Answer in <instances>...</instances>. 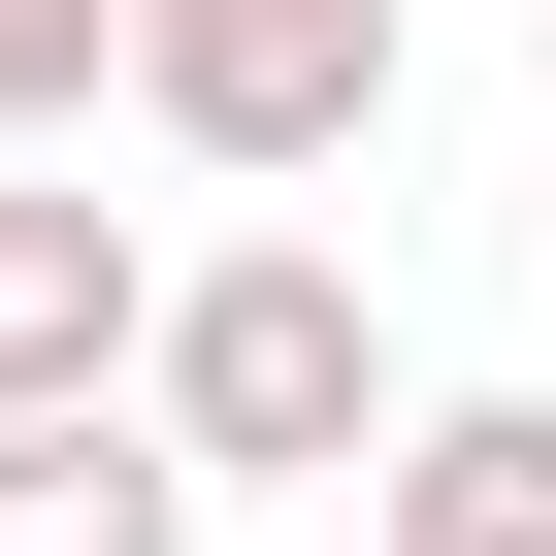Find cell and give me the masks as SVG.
Instances as JSON below:
<instances>
[{
	"label": "cell",
	"mask_w": 556,
	"mask_h": 556,
	"mask_svg": "<svg viewBox=\"0 0 556 556\" xmlns=\"http://www.w3.org/2000/svg\"><path fill=\"white\" fill-rule=\"evenodd\" d=\"M164 458L197 491H361L426 393H393V295H361V229H229V262H164Z\"/></svg>",
	"instance_id": "1"
},
{
	"label": "cell",
	"mask_w": 556,
	"mask_h": 556,
	"mask_svg": "<svg viewBox=\"0 0 556 556\" xmlns=\"http://www.w3.org/2000/svg\"><path fill=\"white\" fill-rule=\"evenodd\" d=\"M164 361V229L131 197H66V131L0 164V426H66V393H131Z\"/></svg>",
	"instance_id": "3"
},
{
	"label": "cell",
	"mask_w": 556,
	"mask_h": 556,
	"mask_svg": "<svg viewBox=\"0 0 556 556\" xmlns=\"http://www.w3.org/2000/svg\"><path fill=\"white\" fill-rule=\"evenodd\" d=\"M426 66V0H131V131L229 164V197H328Z\"/></svg>",
	"instance_id": "2"
},
{
	"label": "cell",
	"mask_w": 556,
	"mask_h": 556,
	"mask_svg": "<svg viewBox=\"0 0 556 556\" xmlns=\"http://www.w3.org/2000/svg\"><path fill=\"white\" fill-rule=\"evenodd\" d=\"M99 99H131V0H0V164L99 131Z\"/></svg>",
	"instance_id": "6"
},
{
	"label": "cell",
	"mask_w": 556,
	"mask_h": 556,
	"mask_svg": "<svg viewBox=\"0 0 556 556\" xmlns=\"http://www.w3.org/2000/svg\"><path fill=\"white\" fill-rule=\"evenodd\" d=\"M361 523H393V556H556V393H426V426L361 458Z\"/></svg>",
	"instance_id": "5"
},
{
	"label": "cell",
	"mask_w": 556,
	"mask_h": 556,
	"mask_svg": "<svg viewBox=\"0 0 556 556\" xmlns=\"http://www.w3.org/2000/svg\"><path fill=\"white\" fill-rule=\"evenodd\" d=\"M229 491L164 458V393H66V426H0V556H197Z\"/></svg>",
	"instance_id": "4"
}]
</instances>
